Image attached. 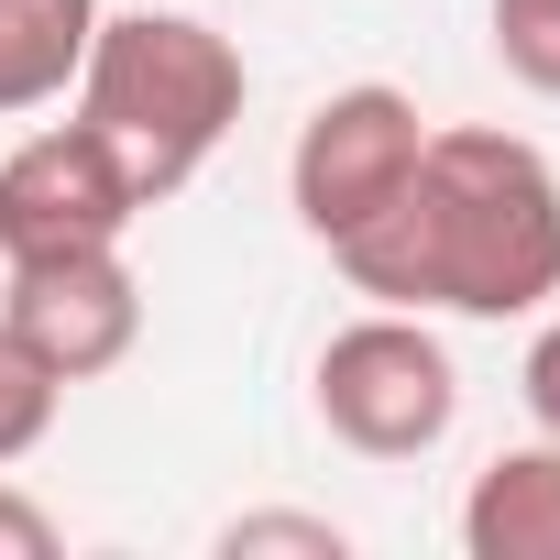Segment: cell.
<instances>
[{"label": "cell", "mask_w": 560, "mask_h": 560, "mask_svg": "<svg viewBox=\"0 0 560 560\" xmlns=\"http://www.w3.org/2000/svg\"><path fill=\"white\" fill-rule=\"evenodd\" d=\"M352 298L418 319H538L560 298V165L527 132L451 121L418 143L407 187L330 242Z\"/></svg>", "instance_id": "1"}, {"label": "cell", "mask_w": 560, "mask_h": 560, "mask_svg": "<svg viewBox=\"0 0 560 560\" xmlns=\"http://www.w3.org/2000/svg\"><path fill=\"white\" fill-rule=\"evenodd\" d=\"M78 121L121 154V176L143 187V209H165L242 121L253 78H242V45L209 34L198 12H100L89 34V67H78Z\"/></svg>", "instance_id": "2"}, {"label": "cell", "mask_w": 560, "mask_h": 560, "mask_svg": "<svg viewBox=\"0 0 560 560\" xmlns=\"http://www.w3.org/2000/svg\"><path fill=\"white\" fill-rule=\"evenodd\" d=\"M308 407H319V429H330L341 451H363V462H418V451H440L451 418H462V363H451V341H440L418 308H363L352 330L319 341Z\"/></svg>", "instance_id": "3"}, {"label": "cell", "mask_w": 560, "mask_h": 560, "mask_svg": "<svg viewBox=\"0 0 560 560\" xmlns=\"http://www.w3.org/2000/svg\"><path fill=\"white\" fill-rule=\"evenodd\" d=\"M418 143H429V121H418L407 89H385V78L330 89V100L298 121V154H287V209H298V231H308V242H352V231L407 187Z\"/></svg>", "instance_id": "4"}, {"label": "cell", "mask_w": 560, "mask_h": 560, "mask_svg": "<svg viewBox=\"0 0 560 560\" xmlns=\"http://www.w3.org/2000/svg\"><path fill=\"white\" fill-rule=\"evenodd\" d=\"M143 220V187L89 121H45L0 154V264H56V253H110Z\"/></svg>", "instance_id": "5"}, {"label": "cell", "mask_w": 560, "mask_h": 560, "mask_svg": "<svg viewBox=\"0 0 560 560\" xmlns=\"http://www.w3.org/2000/svg\"><path fill=\"white\" fill-rule=\"evenodd\" d=\"M0 330L23 341V363H45L56 385H100L132 363L143 341V287L121 242L110 253H56V264H0Z\"/></svg>", "instance_id": "6"}, {"label": "cell", "mask_w": 560, "mask_h": 560, "mask_svg": "<svg viewBox=\"0 0 560 560\" xmlns=\"http://www.w3.org/2000/svg\"><path fill=\"white\" fill-rule=\"evenodd\" d=\"M462 549L472 560H560V440H516L472 472Z\"/></svg>", "instance_id": "7"}, {"label": "cell", "mask_w": 560, "mask_h": 560, "mask_svg": "<svg viewBox=\"0 0 560 560\" xmlns=\"http://www.w3.org/2000/svg\"><path fill=\"white\" fill-rule=\"evenodd\" d=\"M100 34V0H0V121H23L78 89Z\"/></svg>", "instance_id": "8"}, {"label": "cell", "mask_w": 560, "mask_h": 560, "mask_svg": "<svg viewBox=\"0 0 560 560\" xmlns=\"http://www.w3.org/2000/svg\"><path fill=\"white\" fill-rule=\"evenodd\" d=\"M483 23H494V67L527 100H560V0H483Z\"/></svg>", "instance_id": "9"}, {"label": "cell", "mask_w": 560, "mask_h": 560, "mask_svg": "<svg viewBox=\"0 0 560 560\" xmlns=\"http://www.w3.org/2000/svg\"><path fill=\"white\" fill-rule=\"evenodd\" d=\"M352 527L341 516H298V505H253L220 527V560H341Z\"/></svg>", "instance_id": "10"}, {"label": "cell", "mask_w": 560, "mask_h": 560, "mask_svg": "<svg viewBox=\"0 0 560 560\" xmlns=\"http://www.w3.org/2000/svg\"><path fill=\"white\" fill-rule=\"evenodd\" d=\"M56 407H67V385H56L45 363H23V341L0 330V472H12V462H34V451H45V429H56Z\"/></svg>", "instance_id": "11"}, {"label": "cell", "mask_w": 560, "mask_h": 560, "mask_svg": "<svg viewBox=\"0 0 560 560\" xmlns=\"http://www.w3.org/2000/svg\"><path fill=\"white\" fill-rule=\"evenodd\" d=\"M516 396H527V429L560 440V308L538 319V341H527V363H516Z\"/></svg>", "instance_id": "12"}, {"label": "cell", "mask_w": 560, "mask_h": 560, "mask_svg": "<svg viewBox=\"0 0 560 560\" xmlns=\"http://www.w3.org/2000/svg\"><path fill=\"white\" fill-rule=\"evenodd\" d=\"M67 549V527L23 494V483H0V560H56Z\"/></svg>", "instance_id": "13"}]
</instances>
